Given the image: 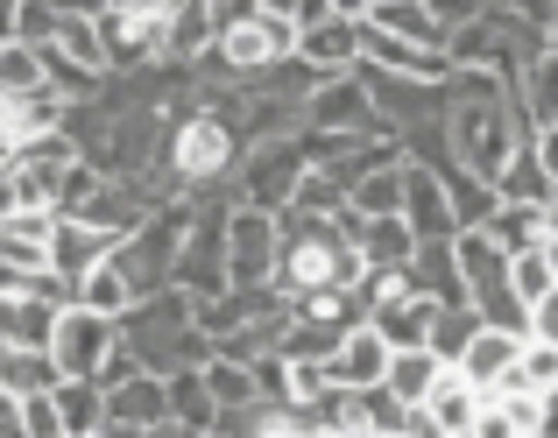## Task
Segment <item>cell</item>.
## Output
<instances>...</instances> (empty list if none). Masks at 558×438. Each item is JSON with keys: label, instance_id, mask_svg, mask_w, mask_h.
<instances>
[{"label": "cell", "instance_id": "cell-1", "mask_svg": "<svg viewBox=\"0 0 558 438\" xmlns=\"http://www.w3.org/2000/svg\"><path fill=\"white\" fill-rule=\"evenodd\" d=\"M354 233H361L354 206L340 219L276 212V290H283V304H304L318 290H361L368 283V261H361Z\"/></svg>", "mask_w": 558, "mask_h": 438}, {"label": "cell", "instance_id": "cell-2", "mask_svg": "<svg viewBox=\"0 0 558 438\" xmlns=\"http://www.w3.org/2000/svg\"><path fill=\"white\" fill-rule=\"evenodd\" d=\"M121 346L142 361V375H163V382L213 361V340L198 332V304H191L184 290H156V297L128 304L121 312Z\"/></svg>", "mask_w": 558, "mask_h": 438}, {"label": "cell", "instance_id": "cell-3", "mask_svg": "<svg viewBox=\"0 0 558 438\" xmlns=\"http://www.w3.org/2000/svg\"><path fill=\"white\" fill-rule=\"evenodd\" d=\"M241 135H233L227 121H219L213 107H191L170 121V142H163V170L184 184V198L213 192V184H233V170H241Z\"/></svg>", "mask_w": 558, "mask_h": 438}, {"label": "cell", "instance_id": "cell-4", "mask_svg": "<svg viewBox=\"0 0 558 438\" xmlns=\"http://www.w3.org/2000/svg\"><path fill=\"white\" fill-rule=\"evenodd\" d=\"M304 142L290 135V142H262V149H247L241 156V170H233V198L241 206H255V212H283L290 198H298V184H304Z\"/></svg>", "mask_w": 558, "mask_h": 438}, {"label": "cell", "instance_id": "cell-5", "mask_svg": "<svg viewBox=\"0 0 558 438\" xmlns=\"http://www.w3.org/2000/svg\"><path fill=\"white\" fill-rule=\"evenodd\" d=\"M304 127H312V135H340V142L389 135V127H381V113H375V99H368V85H361V71L318 85V93L304 99Z\"/></svg>", "mask_w": 558, "mask_h": 438}, {"label": "cell", "instance_id": "cell-6", "mask_svg": "<svg viewBox=\"0 0 558 438\" xmlns=\"http://www.w3.org/2000/svg\"><path fill=\"white\" fill-rule=\"evenodd\" d=\"M113 346H121V318H99V312H85V304H71V312L57 318L50 361H57L64 382H99V368H107Z\"/></svg>", "mask_w": 558, "mask_h": 438}, {"label": "cell", "instance_id": "cell-7", "mask_svg": "<svg viewBox=\"0 0 558 438\" xmlns=\"http://www.w3.org/2000/svg\"><path fill=\"white\" fill-rule=\"evenodd\" d=\"M170 290H184L191 304L219 297L227 290V212H198L178 247V269H170Z\"/></svg>", "mask_w": 558, "mask_h": 438}, {"label": "cell", "instance_id": "cell-8", "mask_svg": "<svg viewBox=\"0 0 558 438\" xmlns=\"http://www.w3.org/2000/svg\"><path fill=\"white\" fill-rule=\"evenodd\" d=\"M276 283V212L233 206L227 212V290Z\"/></svg>", "mask_w": 558, "mask_h": 438}, {"label": "cell", "instance_id": "cell-9", "mask_svg": "<svg viewBox=\"0 0 558 438\" xmlns=\"http://www.w3.org/2000/svg\"><path fill=\"white\" fill-rule=\"evenodd\" d=\"M276 312H290V304H283V290H276V283H255V290H219V297H205V304H198V332L219 346L227 332H241V326H262V318H276Z\"/></svg>", "mask_w": 558, "mask_h": 438}, {"label": "cell", "instance_id": "cell-10", "mask_svg": "<svg viewBox=\"0 0 558 438\" xmlns=\"http://www.w3.org/2000/svg\"><path fill=\"white\" fill-rule=\"evenodd\" d=\"M403 219L417 241H452L460 219H452V198H446V178H432L424 163H403Z\"/></svg>", "mask_w": 558, "mask_h": 438}, {"label": "cell", "instance_id": "cell-11", "mask_svg": "<svg viewBox=\"0 0 558 438\" xmlns=\"http://www.w3.org/2000/svg\"><path fill=\"white\" fill-rule=\"evenodd\" d=\"M389 354H396V346L381 340L375 326H354V332L340 340V354L326 361L332 389H381V382H389Z\"/></svg>", "mask_w": 558, "mask_h": 438}, {"label": "cell", "instance_id": "cell-12", "mask_svg": "<svg viewBox=\"0 0 558 438\" xmlns=\"http://www.w3.org/2000/svg\"><path fill=\"white\" fill-rule=\"evenodd\" d=\"M298 57L318 71V78H347V71H361V22L332 14V22H318V28H298Z\"/></svg>", "mask_w": 558, "mask_h": 438}, {"label": "cell", "instance_id": "cell-13", "mask_svg": "<svg viewBox=\"0 0 558 438\" xmlns=\"http://www.w3.org/2000/svg\"><path fill=\"white\" fill-rule=\"evenodd\" d=\"M531 340V332H502V326H481L474 340H466V354L452 361V368L466 375V382L481 389V397H495V389L509 382V368H517V346Z\"/></svg>", "mask_w": 558, "mask_h": 438}, {"label": "cell", "instance_id": "cell-14", "mask_svg": "<svg viewBox=\"0 0 558 438\" xmlns=\"http://www.w3.org/2000/svg\"><path fill=\"white\" fill-rule=\"evenodd\" d=\"M107 425L163 431L170 425V382H163V375H128L121 389H107Z\"/></svg>", "mask_w": 558, "mask_h": 438}, {"label": "cell", "instance_id": "cell-15", "mask_svg": "<svg viewBox=\"0 0 558 438\" xmlns=\"http://www.w3.org/2000/svg\"><path fill=\"white\" fill-rule=\"evenodd\" d=\"M50 233H57V212H14V219H0V269L43 276V269H50Z\"/></svg>", "mask_w": 558, "mask_h": 438}, {"label": "cell", "instance_id": "cell-16", "mask_svg": "<svg viewBox=\"0 0 558 438\" xmlns=\"http://www.w3.org/2000/svg\"><path fill=\"white\" fill-rule=\"evenodd\" d=\"M495 198H502V206H551V198H558L545 156H537V135L517 142V149H509V163L495 170Z\"/></svg>", "mask_w": 558, "mask_h": 438}, {"label": "cell", "instance_id": "cell-17", "mask_svg": "<svg viewBox=\"0 0 558 438\" xmlns=\"http://www.w3.org/2000/svg\"><path fill=\"white\" fill-rule=\"evenodd\" d=\"M403 283L432 304H466V276H460V261H452V241H417Z\"/></svg>", "mask_w": 558, "mask_h": 438}, {"label": "cell", "instance_id": "cell-18", "mask_svg": "<svg viewBox=\"0 0 558 438\" xmlns=\"http://www.w3.org/2000/svg\"><path fill=\"white\" fill-rule=\"evenodd\" d=\"M354 247H361V261H368L375 276H403L410 255H417V233H410L403 212H389V219H361Z\"/></svg>", "mask_w": 558, "mask_h": 438}, {"label": "cell", "instance_id": "cell-19", "mask_svg": "<svg viewBox=\"0 0 558 438\" xmlns=\"http://www.w3.org/2000/svg\"><path fill=\"white\" fill-rule=\"evenodd\" d=\"M107 255H113V241L99 227H85V219H57V233H50V269L57 276L78 283V276H93Z\"/></svg>", "mask_w": 558, "mask_h": 438}, {"label": "cell", "instance_id": "cell-20", "mask_svg": "<svg viewBox=\"0 0 558 438\" xmlns=\"http://www.w3.org/2000/svg\"><path fill=\"white\" fill-rule=\"evenodd\" d=\"M368 28H381V36H396V42L446 50V22H438L424 0H375V8H368Z\"/></svg>", "mask_w": 558, "mask_h": 438}, {"label": "cell", "instance_id": "cell-21", "mask_svg": "<svg viewBox=\"0 0 558 438\" xmlns=\"http://www.w3.org/2000/svg\"><path fill=\"white\" fill-rule=\"evenodd\" d=\"M57 304H43V297H0V346H43L50 354V340H57Z\"/></svg>", "mask_w": 558, "mask_h": 438}, {"label": "cell", "instance_id": "cell-22", "mask_svg": "<svg viewBox=\"0 0 558 438\" xmlns=\"http://www.w3.org/2000/svg\"><path fill=\"white\" fill-rule=\"evenodd\" d=\"M481 403H488V397H481V389L466 382L460 368H446V375H438V389H432V397H424V411H432V417H438V431L452 438V431H474Z\"/></svg>", "mask_w": 558, "mask_h": 438}, {"label": "cell", "instance_id": "cell-23", "mask_svg": "<svg viewBox=\"0 0 558 438\" xmlns=\"http://www.w3.org/2000/svg\"><path fill=\"white\" fill-rule=\"evenodd\" d=\"M57 382L64 375H57V361L43 346H0V397H43Z\"/></svg>", "mask_w": 558, "mask_h": 438}, {"label": "cell", "instance_id": "cell-24", "mask_svg": "<svg viewBox=\"0 0 558 438\" xmlns=\"http://www.w3.org/2000/svg\"><path fill=\"white\" fill-rule=\"evenodd\" d=\"M170 425L191 431V438H205L219 425V403H213V389H205V368L170 375Z\"/></svg>", "mask_w": 558, "mask_h": 438}, {"label": "cell", "instance_id": "cell-25", "mask_svg": "<svg viewBox=\"0 0 558 438\" xmlns=\"http://www.w3.org/2000/svg\"><path fill=\"white\" fill-rule=\"evenodd\" d=\"M438 375H446V361H438L432 346H403V354H389V382L381 389H389L396 403H424L438 389Z\"/></svg>", "mask_w": 558, "mask_h": 438}, {"label": "cell", "instance_id": "cell-26", "mask_svg": "<svg viewBox=\"0 0 558 438\" xmlns=\"http://www.w3.org/2000/svg\"><path fill=\"white\" fill-rule=\"evenodd\" d=\"M205 50H213V8L191 0V8H178L163 22V57H170V64H198Z\"/></svg>", "mask_w": 558, "mask_h": 438}, {"label": "cell", "instance_id": "cell-27", "mask_svg": "<svg viewBox=\"0 0 558 438\" xmlns=\"http://www.w3.org/2000/svg\"><path fill=\"white\" fill-rule=\"evenodd\" d=\"M57 417H64V438H93L107 425V389L99 382H57Z\"/></svg>", "mask_w": 558, "mask_h": 438}, {"label": "cell", "instance_id": "cell-28", "mask_svg": "<svg viewBox=\"0 0 558 438\" xmlns=\"http://www.w3.org/2000/svg\"><path fill=\"white\" fill-rule=\"evenodd\" d=\"M481 233H488V241L502 247V255H523V247L545 241V206H495Z\"/></svg>", "mask_w": 558, "mask_h": 438}, {"label": "cell", "instance_id": "cell-29", "mask_svg": "<svg viewBox=\"0 0 558 438\" xmlns=\"http://www.w3.org/2000/svg\"><path fill=\"white\" fill-rule=\"evenodd\" d=\"M446 198H452V219H460V233L488 227V212L502 206V198H495V184H481L474 170H460V163L446 170Z\"/></svg>", "mask_w": 558, "mask_h": 438}, {"label": "cell", "instance_id": "cell-30", "mask_svg": "<svg viewBox=\"0 0 558 438\" xmlns=\"http://www.w3.org/2000/svg\"><path fill=\"white\" fill-rule=\"evenodd\" d=\"M347 206H354L361 219H389V212H403V163H381L368 170V178L347 192Z\"/></svg>", "mask_w": 558, "mask_h": 438}, {"label": "cell", "instance_id": "cell-31", "mask_svg": "<svg viewBox=\"0 0 558 438\" xmlns=\"http://www.w3.org/2000/svg\"><path fill=\"white\" fill-rule=\"evenodd\" d=\"M474 332H481V312H474V304H438V312H432V340H424V346H432V354L452 368V361L466 354V340H474Z\"/></svg>", "mask_w": 558, "mask_h": 438}, {"label": "cell", "instance_id": "cell-32", "mask_svg": "<svg viewBox=\"0 0 558 438\" xmlns=\"http://www.w3.org/2000/svg\"><path fill=\"white\" fill-rule=\"evenodd\" d=\"M558 290V276H551V261H545V241L537 247H523V255H509V297L531 312V304H545Z\"/></svg>", "mask_w": 558, "mask_h": 438}, {"label": "cell", "instance_id": "cell-33", "mask_svg": "<svg viewBox=\"0 0 558 438\" xmlns=\"http://www.w3.org/2000/svg\"><path fill=\"white\" fill-rule=\"evenodd\" d=\"M502 389H531V397H558V346L545 340H523L517 346V368H509Z\"/></svg>", "mask_w": 558, "mask_h": 438}, {"label": "cell", "instance_id": "cell-34", "mask_svg": "<svg viewBox=\"0 0 558 438\" xmlns=\"http://www.w3.org/2000/svg\"><path fill=\"white\" fill-rule=\"evenodd\" d=\"M78 304H85V312H99V318H121L128 304H135V290H128V276L113 269V255L99 261L93 276H78Z\"/></svg>", "mask_w": 558, "mask_h": 438}, {"label": "cell", "instance_id": "cell-35", "mask_svg": "<svg viewBox=\"0 0 558 438\" xmlns=\"http://www.w3.org/2000/svg\"><path fill=\"white\" fill-rule=\"evenodd\" d=\"M205 389H213V403L219 411H241V403H262V389H255V368H241V361H205Z\"/></svg>", "mask_w": 558, "mask_h": 438}, {"label": "cell", "instance_id": "cell-36", "mask_svg": "<svg viewBox=\"0 0 558 438\" xmlns=\"http://www.w3.org/2000/svg\"><path fill=\"white\" fill-rule=\"evenodd\" d=\"M28 93H43V50L0 42V99H28Z\"/></svg>", "mask_w": 558, "mask_h": 438}, {"label": "cell", "instance_id": "cell-37", "mask_svg": "<svg viewBox=\"0 0 558 438\" xmlns=\"http://www.w3.org/2000/svg\"><path fill=\"white\" fill-rule=\"evenodd\" d=\"M57 50L78 57L85 71H107V42H99V14H64L57 22Z\"/></svg>", "mask_w": 558, "mask_h": 438}, {"label": "cell", "instance_id": "cell-38", "mask_svg": "<svg viewBox=\"0 0 558 438\" xmlns=\"http://www.w3.org/2000/svg\"><path fill=\"white\" fill-rule=\"evenodd\" d=\"M495 411L509 417L517 438H545V397H531V389H495Z\"/></svg>", "mask_w": 558, "mask_h": 438}, {"label": "cell", "instance_id": "cell-39", "mask_svg": "<svg viewBox=\"0 0 558 438\" xmlns=\"http://www.w3.org/2000/svg\"><path fill=\"white\" fill-rule=\"evenodd\" d=\"M99 184H107V178H99V170L78 156V163H71L64 178H57V206H50V212H57V219H78V212H85V198H93Z\"/></svg>", "mask_w": 558, "mask_h": 438}, {"label": "cell", "instance_id": "cell-40", "mask_svg": "<svg viewBox=\"0 0 558 438\" xmlns=\"http://www.w3.org/2000/svg\"><path fill=\"white\" fill-rule=\"evenodd\" d=\"M57 0H22V14H14V42H28V50H43V42H57Z\"/></svg>", "mask_w": 558, "mask_h": 438}, {"label": "cell", "instance_id": "cell-41", "mask_svg": "<svg viewBox=\"0 0 558 438\" xmlns=\"http://www.w3.org/2000/svg\"><path fill=\"white\" fill-rule=\"evenodd\" d=\"M22 425H28V438H64V417H57V389H43V397H22Z\"/></svg>", "mask_w": 558, "mask_h": 438}, {"label": "cell", "instance_id": "cell-42", "mask_svg": "<svg viewBox=\"0 0 558 438\" xmlns=\"http://www.w3.org/2000/svg\"><path fill=\"white\" fill-rule=\"evenodd\" d=\"M205 8H213V42L227 36V28H247L262 14V0H205Z\"/></svg>", "mask_w": 558, "mask_h": 438}, {"label": "cell", "instance_id": "cell-43", "mask_svg": "<svg viewBox=\"0 0 558 438\" xmlns=\"http://www.w3.org/2000/svg\"><path fill=\"white\" fill-rule=\"evenodd\" d=\"M531 340H545V346H558V290L545 304H531Z\"/></svg>", "mask_w": 558, "mask_h": 438}, {"label": "cell", "instance_id": "cell-44", "mask_svg": "<svg viewBox=\"0 0 558 438\" xmlns=\"http://www.w3.org/2000/svg\"><path fill=\"white\" fill-rule=\"evenodd\" d=\"M424 8H432L446 28H460V22H474V14H481V0H424Z\"/></svg>", "mask_w": 558, "mask_h": 438}, {"label": "cell", "instance_id": "cell-45", "mask_svg": "<svg viewBox=\"0 0 558 438\" xmlns=\"http://www.w3.org/2000/svg\"><path fill=\"white\" fill-rule=\"evenodd\" d=\"M403 438H446V431H438V417L424 411V403H410V411H403Z\"/></svg>", "mask_w": 558, "mask_h": 438}, {"label": "cell", "instance_id": "cell-46", "mask_svg": "<svg viewBox=\"0 0 558 438\" xmlns=\"http://www.w3.org/2000/svg\"><path fill=\"white\" fill-rule=\"evenodd\" d=\"M0 438H28V425H22V397H0Z\"/></svg>", "mask_w": 558, "mask_h": 438}, {"label": "cell", "instance_id": "cell-47", "mask_svg": "<svg viewBox=\"0 0 558 438\" xmlns=\"http://www.w3.org/2000/svg\"><path fill=\"white\" fill-rule=\"evenodd\" d=\"M537 156H545V170H551V184H558V121L537 127Z\"/></svg>", "mask_w": 558, "mask_h": 438}, {"label": "cell", "instance_id": "cell-48", "mask_svg": "<svg viewBox=\"0 0 558 438\" xmlns=\"http://www.w3.org/2000/svg\"><path fill=\"white\" fill-rule=\"evenodd\" d=\"M332 22V0H298V28H318Z\"/></svg>", "mask_w": 558, "mask_h": 438}, {"label": "cell", "instance_id": "cell-49", "mask_svg": "<svg viewBox=\"0 0 558 438\" xmlns=\"http://www.w3.org/2000/svg\"><path fill=\"white\" fill-rule=\"evenodd\" d=\"M14 212H22V192H14V170H8L0 178V219H14Z\"/></svg>", "mask_w": 558, "mask_h": 438}, {"label": "cell", "instance_id": "cell-50", "mask_svg": "<svg viewBox=\"0 0 558 438\" xmlns=\"http://www.w3.org/2000/svg\"><path fill=\"white\" fill-rule=\"evenodd\" d=\"M368 8L375 0H332V14H347V22H368Z\"/></svg>", "mask_w": 558, "mask_h": 438}, {"label": "cell", "instance_id": "cell-51", "mask_svg": "<svg viewBox=\"0 0 558 438\" xmlns=\"http://www.w3.org/2000/svg\"><path fill=\"white\" fill-rule=\"evenodd\" d=\"M262 14H283V22H298V0H262Z\"/></svg>", "mask_w": 558, "mask_h": 438}, {"label": "cell", "instance_id": "cell-52", "mask_svg": "<svg viewBox=\"0 0 558 438\" xmlns=\"http://www.w3.org/2000/svg\"><path fill=\"white\" fill-rule=\"evenodd\" d=\"M14 170V135H0V178Z\"/></svg>", "mask_w": 558, "mask_h": 438}, {"label": "cell", "instance_id": "cell-53", "mask_svg": "<svg viewBox=\"0 0 558 438\" xmlns=\"http://www.w3.org/2000/svg\"><path fill=\"white\" fill-rule=\"evenodd\" d=\"M0 135H14V99H0Z\"/></svg>", "mask_w": 558, "mask_h": 438}, {"label": "cell", "instance_id": "cell-54", "mask_svg": "<svg viewBox=\"0 0 558 438\" xmlns=\"http://www.w3.org/2000/svg\"><path fill=\"white\" fill-rule=\"evenodd\" d=\"M545 241H558V198L545 206Z\"/></svg>", "mask_w": 558, "mask_h": 438}, {"label": "cell", "instance_id": "cell-55", "mask_svg": "<svg viewBox=\"0 0 558 438\" xmlns=\"http://www.w3.org/2000/svg\"><path fill=\"white\" fill-rule=\"evenodd\" d=\"M107 8H163V0H107ZM170 14V8H163Z\"/></svg>", "mask_w": 558, "mask_h": 438}, {"label": "cell", "instance_id": "cell-56", "mask_svg": "<svg viewBox=\"0 0 558 438\" xmlns=\"http://www.w3.org/2000/svg\"><path fill=\"white\" fill-rule=\"evenodd\" d=\"M545 57H558V28H551V36H545Z\"/></svg>", "mask_w": 558, "mask_h": 438}, {"label": "cell", "instance_id": "cell-57", "mask_svg": "<svg viewBox=\"0 0 558 438\" xmlns=\"http://www.w3.org/2000/svg\"><path fill=\"white\" fill-rule=\"evenodd\" d=\"M481 8H509V0H481Z\"/></svg>", "mask_w": 558, "mask_h": 438}, {"label": "cell", "instance_id": "cell-58", "mask_svg": "<svg viewBox=\"0 0 558 438\" xmlns=\"http://www.w3.org/2000/svg\"><path fill=\"white\" fill-rule=\"evenodd\" d=\"M452 438H474V431H452Z\"/></svg>", "mask_w": 558, "mask_h": 438}, {"label": "cell", "instance_id": "cell-59", "mask_svg": "<svg viewBox=\"0 0 558 438\" xmlns=\"http://www.w3.org/2000/svg\"><path fill=\"white\" fill-rule=\"evenodd\" d=\"M361 438H375V431H361Z\"/></svg>", "mask_w": 558, "mask_h": 438}]
</instances>
